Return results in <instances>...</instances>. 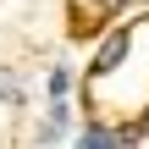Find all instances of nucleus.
<instances>
[{"instance_id": "obj_2", "label": "nucleus", "mask_w": 149, "mask_h": 149, "mask_svg": "<svg viewBox=\"0 0 149 149\" xmlns=\"http://www.w3.org/2000/svg\"><path fill=\"white\" fill-rule=\"evenodd\" d=\"M0 100H6V105L22 100V77H17V72H0Z\"/></svg>"}, {"instance_id": "obj_4", "label": "nucleus", "mask_w": 149, "mask_h": 149, "mask_svg": "<svg viewBox=\"0 0 149 149\" xmlns=\"http://www.w3.org/2000/svg\"><path fill=\"white\" fill-rule=\"evenodd\" d=\"M105 6H122V0H105Z\"/></svg>"}, {"instance_id": "obj_3", "label": "nucleus", "mask_w": 149, "mask_h": 149, "mask_svg": "<svg viewBox=\"0 0 149 149\" xmlns=\"http://www.w3.org/2000/svg\"><path fill=\"white\" fill-rule=\"evenodd\" d=\"M72 88V72H50V94H66Z\"/></svg>"}, {"instance_id": "obj_1", "label": "nucleus", "mask_w": 149, "mask_h": 149, "mask_svg": "<svg viewBox=\"0 0 149 149\" xmlns=\"http://www.w3.org/2000/svg\"><path fill=\"white\" fill-rule=\"evenodd\" d=\"M127 50H133V28H116L105 44H100V55H94V66H88V77H111L122 61H127Z\"/></svg>"}]
</instances>
